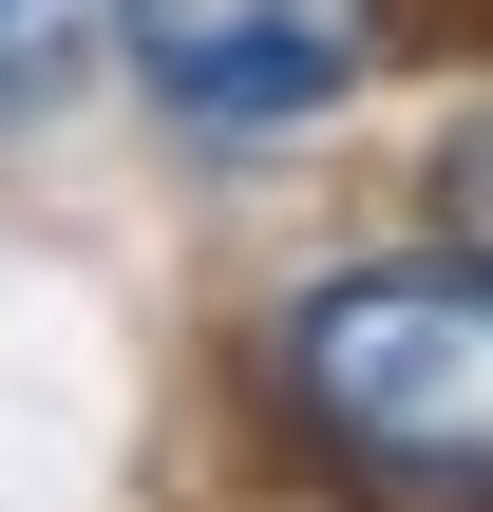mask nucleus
<instances>
[{
	"label": "nucleus",
	"mask_w": 493,
	"mask_h": 512,
	"mask_svg": "<svg viewBox=\"0 0 493 512\" xmlns=\"http://www.w3.org/2000/svg\"><path fill=\"white\" fill-rule=\"evenodd\" d=\"M247 399L342 512H493V247H361L285 285Z\"/></svg>",
	"instance_id": "f257e3e1"
},
{
	"label": "nucleus",
	"mask_w": 493,
	"mask_h": 512,
	"mask_svg": "<svg viewBox=\"0 0 493 512\" xmlns=\"http://www.w3.org/2000/svg\"><path fill=\"white\" fill-rule=\"evenodd\" d=\"M114 57L171 133H323L342 95H380L399 0H114Z\"/></svg>",
	"instance_id": "f03ea898"
},
{
	"label": "nucleus",
	"mask_w": 493,
	"mask_h": 512,
	"mask_svg": "<svg viewBox=\"0 0 493 512\" xmlns=\"http://www.w3.org/2000/svg\"><path fill=\"white\" fill-rule=\"evenodd\" d=\"M76 19H114V0H0V95H38V76H57V38H76Z\"/></svg>",
	"instance_id": "7ed1b4c3"
}]
</instances>
